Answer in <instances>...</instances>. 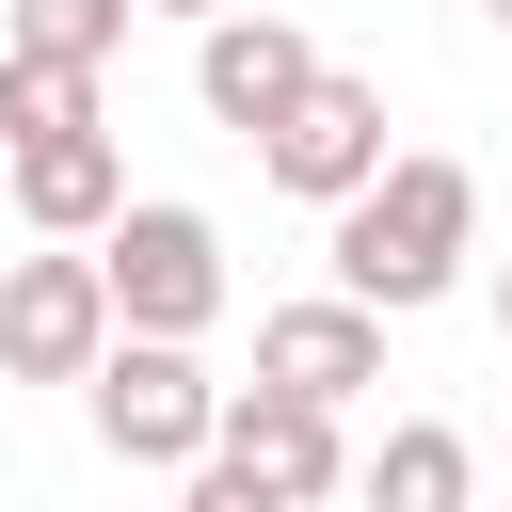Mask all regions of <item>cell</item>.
Here are the masks:
<instances>
[{
    "instance_id": "cell-14",
    "label": "cell",
    "mask_w": 512,
    "mask_h": 512,
    "mask_svg": "<svg viewBox=\"0 0 512 512\" xmlns=\"http://www.w3.org/2000/svg\"><path fill=\"white\" fill-rule=\"evenodd\" d=\"M144 16H192V32H224V16H240V0H144Z\"/></svg>"
},
{
    "instance_id": "cell-9",
    "label": "cell",
    "mask_w": 512,
    "mask_h": 512,
    "mask_svg": "<svg viewBox=\"0 0 512 512\" xmlns=\"http://www.w3.org/2000/svg\"><path fill=\"white\" fill-rule=\"evenodd\" d=\"M16 224H32L48 256H96V240L128 224V160H112V128H96V144H32V160H16Z\"/></svg>"
},
{
    "instance_id": "cell-15",
    "label": "cell",
    "mask_w": 512,
    "mask_h": 512,
    "mask_svg": "<svg viewBox=\"0 0 512 512\" xmlns=\"http://www.w3.org/2000/svg\"><path fill=\"white\" fill-rule=\"evenodd\" d=\"M496 336H512V272H496Z\"/></svg>"
},
{
    "instance_id": "cell-13",
    "label": "cell",
    "mask_w": 512,
    "mask_h": 512,
    "mask_svg": "<svg viewBox=\"0 0 512 512\" xmlns=\"http://www.w3.org/2000/svg\"><path fill=\"white\" fill-rule=\"evenodd\" d=\"M176 512H288V496H256L240 464H192V496H176Z\"/></svg>"
},
{
    "instance_id": "cell-8",
    "label": "cell",
    "mask_w": 512,
    "mask_h": 512,
    "mask_svg": "<svg viewBox=\"0 0 512 512\" xmlns=\"http://www.w3.org/2000/svg\"><path fill=\"white\" fill-rule=\"evenodd\" d=\"M256 384L336 416L352 384H384V320H368V304H272V320H256Z\"/></svg>"
},
{
    "instance_id": "cell-10",
    "label": "cell",
    "mask_w": 512,
    "mask_h": 512,
    "mask_svg": "<svg viewBox=\"0 0 512 512\" xmlns=\"http://www.w3.org/2000/svg\"><path fill=\"white\" fill-rule=\"evenodd\" d=\"M352 496H368V512H464V496H480V464H464V432H448V416H400V432L368 448V480H352Z\"/></svg>"
},
{
    "instance_id": "cell-4",
    "label": "cell",
    "mask_w": 512,
    "mask_h": 512,
    "mask_svg": "<svg viewBox=\"0 0 512 512\" xmlns=\"http://www.w3.org/2000/svg\"><path fill=\"white\" fill-rule=\"evenodd\" d=\"M224 400H240V384H208L192 352L128 336V352L96 368V448H112V464H224Z\"/></svg>"
},
{
    "instance_id": "cell-5",
    "label": "cell",
    "mask_w": 512,
    "mask_h": 512,
    "mask_svg": "<svg viewBox=\"0 0 512 512\" xmlns=\"http://www.w3.org/2000/svg\"><path fill=\"white\" fill-rule=\"evenodd\" d=\"M256 160H272V192H304V208H368V192L400 176V144H384V80H320Z\"/></svg>"
},
{
    "instance_id": "cell-11",
    "label": "cell",
    "mask_w": 512,
    "mask_h": 512,
    "mask_svg": "<svg viewBox=\"0 0 512 512\" xmlns=\"http://www.w3.org/2000/svg\"><path fill=\"white\" fill-rule=\"evenodd\" d=\"M128 16H144V0H0V48H16V64H80V80H96V64L128 48Z\"/></svg>"
},
{
    "instance_id": "cell-7",
    "label": "cell",
    "mask_w": 512,
    "mask_h": 512,
    "mask_svg": "<svg viewBox=\"0 0 512 512\" xmlns=\"http://www.w3.org/2000/svg\"><path fill=\"white\" fill-rule=\"evenodd\" d=\"M224 464H240L256 496H288V512H320L336 480H368V464L336 448V416H320V400H272V384H240V400H224Z\"/></svg>"
},
{
    "instance_id": "cell-17",
    "label": "cell",
    "mask_w": 512,
    "mask_h": 512,
    "mask_svg": "<svg viewBox=\"0 0 512 512\" xmlns=\"http://www.w3.org/2000/svg\"><path fill=\"white\" fill-rule=\"evenodd\" d=\"M0 192H16V144H0Z\"/></svg>"
},
{
    "instance_id": "cell-16",
    "label": "cell",
    "mask_w": 512,
    "mask_h": 512,
    "mask_svg": "<svg viewBox=\"0 0 512 512\" xmlns=\"http://www.w3.org/2000/svg\"><path fill=\"white\" fill-rule=\"evenodd\" d=\"M480 16H496V32H512V0H480Z\"/></svg>"
},
{
    "instance_id": "cell-3",
    "label": "cell",
    "mask_w": 512,
    "mask_h": 512,
    "mask_svg": "<svg viewBox=\"0 0 512 512\" xmlns=\"http://www.w3.org/2000/svg\"><path fill=\"white\" fill-rule=\"evenodd\" d=\"M128 352V320H112V272L96 256H16L0 272V368L16 384H96Z\"/></svg>"
},
{
    "instance_id": "cell-12",
    "label": "cell",
    "mask_w": 512,
    "mask_h": 512,
    "mask_svg": "<svg viewBox=\"0 0 512 512\" xmlns=\"http://www.w3.org/2000/svg\"><path fill=\"white\" fill-rule=\"evenodd\" d=\"M0 144L32 160V144H96V80L80 64H16L0 48Z\"/></svg>"
},
{
    "instance_id": "cell-2",
    "label": "cell",
    "mask_w": 512,
    "mask_h": 512,
    "mask_svg": "<svg viewBox=\"0 0 512 512\" xmlns=\"http://www.w3.org/2000/svg\"><path fill=\"white\" fill-rule=\"evenodd\" d=\"M96 272H112V320L128 336H160V352H192L208 320H224V240H208V208H128L112 240H96Z\"/></svg>"
},
{
    "instance_id": "cell-6",
    "label": "cell",
    "mask_w": 512,
    "mask_h": 512,
    "mask_svg": "<svg viewBox=\"0 0 512 512\" xmlns=\"http://www.w3.org/2000/svg\"><path fill=\"white\" fill-rule=\"evenodd\" d=\"M320 80H336V64H320V48L288 32V16H224V32H192V96H208V112L240 128V144H272V128H288V112L320 96Z\"/></svg>"
},
{
    "instance_id": "cell-1",
    "label": "cell",
    "mask_w": 512,
    "mask_h": 512,
    "mask_svg": "<svg viewBox=\"0 0 512 512\" xmlns=\"http://www.w3.org/2000/svg\"><path fill=\"white\" fill-rule=\"evenodd\" d=\"M464 240H480V176L464 160H400L368 208H336V304L416 320V304L464 288Z\"/></svg>"
}]
</instances>
